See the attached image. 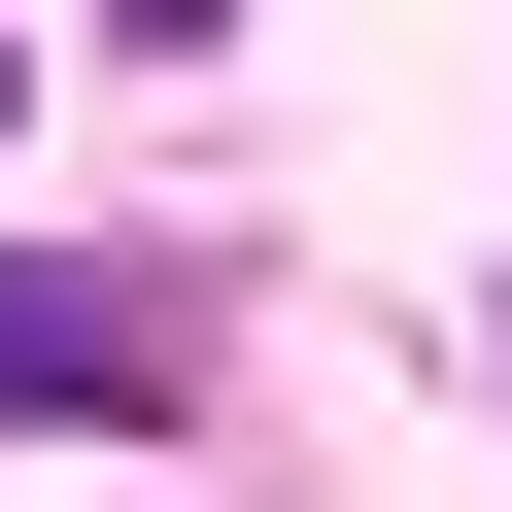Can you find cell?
Listing matches in <instances>:
<instances>
[{
  "instance_id": "cell-1",
  "label": "cell",
  "mask_w": 512,
  "mask_h": 512,
  "mask_svg": "<svg viewBox=\"0 0 512 512\" xmlns=\"http://www.w3.org/2000/svg\"><path fill=\"white\" fill-rule=\"evenodd\" d=\"M0 410H171V308L137 274H0Z\"/></svg>"
},
{
  "instance_id": "cell-2",
  "label": "cell",
  "mask_w": 512,
  "mask_h": 512,
  "mask_svg": "<svg viewBox=\"0 0 512 512\" xmlns=\"http://www.w3.org/2000/svg\"><path fill=\"white\" fill-rule=\"evenodd\" d=\"M103 35H239V0H103Z\"/></svg>"
}]
</instances>
